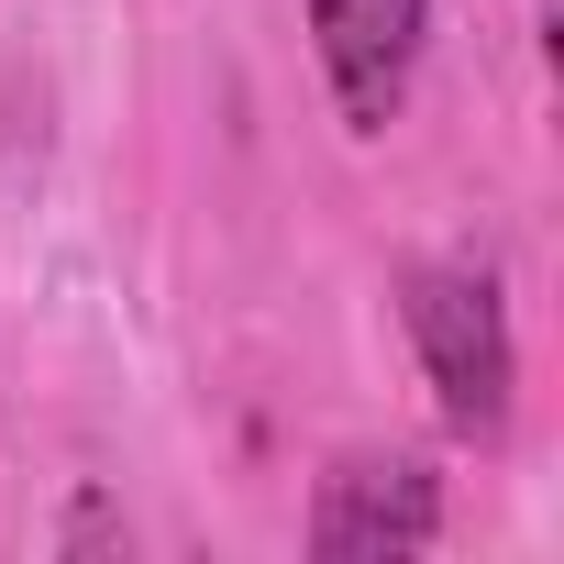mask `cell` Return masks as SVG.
Instances as JSON below:
<instances>
[{
    "label": "cell",
    "instance_id": "cell-1",
    "mask_svg": "<svg viewBox=\"0 0 564 564\" xmlns=\"http://www.w3.org/2000/svg\"><path fill=\"white\" fill-rule=\"evenodd\" d=\"M399 322L421 344V377H432V410L454 443L498 454L509 443V410H520V344H509V311H498V276L487 265H399Z\"/></svg>",
    "mask_w": 564,
    "mask_h": 564
},
{
    "label": "cell",
    "instance_id": "cell-2",
    "mask_svg": "<svg viewBox=\"0 0 564 564\" xmlns=\"http://www.w3.org/2000/svg\"><path fill=\"white\" fill-rule=\"evenodd\" d=\"M421 34H432V0H311V45H322L344 133H388L410 111Z\"/></svg>",
    "mask_w": 564,
    "mask_h": 564
},
{
    "label": "cell",
    "instance_id": "cell-3",
    "mask_svg": "<svg viewBox=\"0 0 564 564\" xmlns=\"http://www.w3.org/2000/svg\"><path fill=\"white\" fill-rule=\"evenodd\" d=\"M443 542V476L421 454H344L311 498V553H432Z\"/></svg>",
    "mask_w": 564,
    "mask_h": 564
},
{
    "label": "cell",
    "instance_id": "cell-4",
    "mask_svg": "<svg viewBox=\"0 0 564 564\" xmlns=\"http://www.w3.org/2000/svg\"><path fill=\"white\" fill-rule=\"evenodd\" d=\"M56 542H67V553H122V542H133V531H122V509H100V498H78V509H67V531H56Z\"/></svg>",
    "mask_w": 564,
    "mask_h": 564
}]
</instances>
